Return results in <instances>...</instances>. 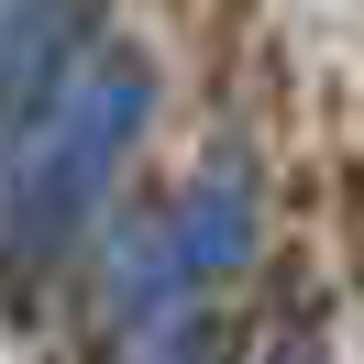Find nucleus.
I'll list each match as a JSON object with an SVG mask.
<instances>
[{"label":"nucleus","mask_w":364,"mask_h":364,"mask_svg":"<svg viewBox=\"0 0 364 364\" xmlns=\"http://www.w3.org/2000/svg\"><path fill=\"white\" fill-rule=\"evenodd\" d=\"M133 122H144V67L122 45H89L55 89L23 100V122L0 144V276H45L77 243V221H89L100 177L122 166Z\"/></svg>","instance_id":"f257e3e1"},{"label":"nucleus","mask_w":364,"mask_h":364,"mask_svg":"<svg viewBox=\"0 0 364 364\" xmlns=\"http://www.w3.org/2000/svg\"><path fill=\"white\" fill-rule=\"evenodd\" d=\"M243 232H254V199H243V177H210L199 199L177 210V287H210L221 265H243Z\"/></svg>","instance_id":"f03ea898"}]
</instances>
